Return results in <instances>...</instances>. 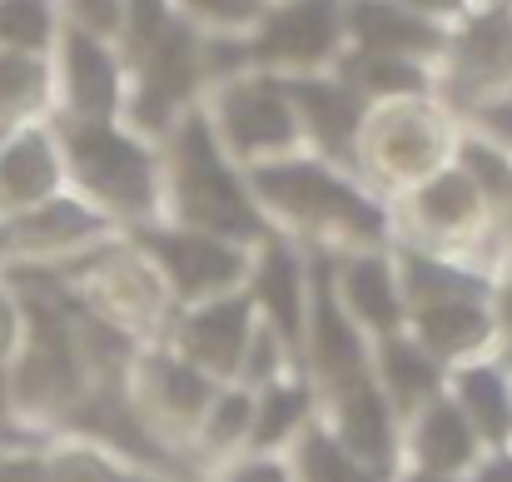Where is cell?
<instances>
[{
    "label": "cell",
    "instance_id": "1",
    "mask_svg": "<svg viewBox=\"0 0 512 482\" xmlns=\"http://www.w3.org/2000/svg\"><path fill=\"white\" fill-rule=\"evenodd\" d=\"M179 209L194 219V234H254L259 229L244 189H234L229 169L214 150V135L199 115H189L179 130Z\"/></svg>",
    "mask_w": 512,
    "mask_h": 482
},
{
    "label": "cell",
    "instance_id": "2",
    "mask_svg": "<svg viewBox=\"0 0 512 482\" xmlns=\"http://www.w3.org/2000/svg\"><path fill=\"white\" fill-rule=\"evenodd\" d=\"M65 150H70V164H75V174L100 194V199H110L115 209H150V199H155V184H150V155L130 140V135H120V130H110V125H75L70 130V140H65Z\"/></svg>",
    "mask_w": 512,
    "mask_h": 482
},
{
    "label": "cell",
    "instance_id": "3",
    "mask_svg": "<svg viewBox=\"0 0 512 482\" xmlns=\"http://www.w3.org/2000/svg\"><path fill=\"white\" fill-rule=\"evenodd\" d=\"M259 194L284 204L289 214H334L343 224L363 229V234H378L383 219L373 204H363L348 184H339L334 174L314 169V164H279V169H259Z\"/></svg>",
    "mask_w": 512,
    "mask_h": 482
},
{
    "label": "cell",
    "instance_id": "4",
    "mask_svg": "<svg viewBox=\"0 0 512 482\" xmlns=\"http://www.w3.org/2000/svg\"><path fill=\"white\" fill-rule=\"evenodd\" d=\"M339 40V0H294L279 15H269L264 35L254 40L259 60L284 65H319Z\"/></svg>",
    "mask_w": 512,
    "mask_h": 482
},
{
    "label": "cell",
    "instance_id": "5",
    "mask_svg": "<svg viewBox=\"0 0 512 482\" xmlns=\"http://www.w3.org/2000/svg\"><path fill=\"white\" fill-rule=\"evenodd\" d=\"M145 244L160 254V264L170 269L179 294H214L239 274V254L224 249L214 234H145Z\"/></svg>",
    "mask_w": 512,
    "mask_h": 482
},
{
    "label": "cell",
    "instance_id": "6",
    "mask_svg": "<svg viewBox=\"0 0 512 482\" xmlns=\"http://www.w3.org/2000/svg\"><path fill=\"white\" fill-rule=\"evenodd\" d=\"M60 160L55 145L40 130H15L0 140V204L5 209H30L55 199Z\"/></svg>",
    "mask_w": 512,
    "mask_h": 482
},
{
    "label": "cell",
    "instance_id": "7",
    "mask_svg": "<svg viewBox=\"0 0 512 482\" xmlns=\"http://www.w3.org/2000/svg\"><path fill=\"white\" fill-rule=\"evenodd\" d=\"M343 25L363 40V50H378V55H418V50L443 45V35L428 20H418L413 10H403L393 0H348Z\"/></svg>",
    "mask_w": 512,
    "mask_h": 482
},
{
    "label": "cell",
    "instance_id": "8",
    "mask_svg": "<svg viewBox=\"0 0 512 482\" xmlns=\"http://www.w3.org/2000/svg\"><path fill=\"white\" fill-rule=\"evenodd\" d=\"M473 448H478V438H473L468 418L458 413V403L433 398L418 413V423H413V458H418L423 473L448 478V473H458V468L473 463Z\"/></svg>",
    "mask_w": 512,
    "mask_h": 482
},
{
    "label": "cell",
    "instance_id": "9",
    "mask_svg": "<svg viewBox=\"0 0 512 482\" xmlns=\"http://www.w3.org/2000/svg\"><path fill=\"white\" fill-rule=\"evenodd\" d=\"M65 95L80 115L95 120L115 110V60L85 30H65Z\"/></svg>",
    "mask_w": 512,
    "mask_h": 482
},
{
    "label": "cell",
    "instance_id": "10",
    "mask_svg": "<svg viewBox=\"0 0 512 482\" xmlns=\"http://www.w3.org/2000/svg\"><path fill=\"white\" fill-rule=\"evenodd\" d=\"M224 130L239 150H284L294 140V115L289 105L254 85V90H234L229 95V110H224Z\"/></svg>",
    "mask_w": 512,
    "mask_h": 482
},
{
    "label": "cell",
    "instance_id": "11",
    "mask_svg": "<svg viewBox=\"0 0 512 482\" xmlns=\"http://www.w3.org/2000/svg\"><path fill=\"white\" fill-rule=\"evenodd\" d=\"M184 348L209 368H239V358L249 348V304L244 299H219V304L199 309L184 323Z\"/></svg>",
    "mask_w": 512,
    "mask_h": 482
},
{
    "label": "cell",
    "instance_id": "12",
    "mask_svg": "<svg viewBox=\"0 0 512 482\" xmlns=\"http://www.w3.org/2000/svg\"><path fill=\"white\" fill-rule=\"evenodd\" d=\"M254 294L289 343H304V274H299V264L284 244L264 249L259 274H254Z\"/></svg>",
    "mask_w": 512,
    "mask_h": 482
},
{
    "label": "cell",
    "instance_id": "13",
    "mask_svg": "<svg viewBox=\"0 0 512 482\" xmlns=\"http://www.w3.org/2000/svg\"><path fill=\"white\" fill-rule=\"evenodd\" d=\"M314 348H319V368L334 378L339 393L363 388V348H358V333L343 323L329 279H319V299H314Z\"/></svg>",
    "mask_w": 512,
    "mask_h": 482
},
{
    "label": "cell",
    "instance_id": "14",
    "mask_svg": "<svg viewBox=\"0 0 512 482\" xmlns=\"http://www.w3.org/2000/svg\"><path fill=\"white\" fill-rule=\"evenodd\" d=\"M343 453L353 463H378L388 458V403L363 383L353 393H339V428H334Z\"/></svg>",
    "mask_w": 512,
    "mask_h": 482
},
{
    "label": "cell",
    "instance_id": "15",
    "mask_svg": "<svg viewBox=\"0 0 512 482\" xmlns=\"http://www.w3.org/2000/svg\"><path fill=\"white\" fill-rule=\"evenodd\" d=\"M458 413L468 418L473 438L503 443L512 433V408H508V383L498 368H463L458 373Z\"/></svg>",
    "mask_w": 512,
    "mask_h": 482
},
{
    "label": "cell",
    "instance_id": "16",
    "mask_svg": "<svg viewBox=\"0 0 512 482\" xmlns=\"http://www.w3.org/2000/svg\"><path fill=\"white\" fill-rule=\"evenodd\" d=\"M289 95L299 100V110H304V120L314 125L319 140L339 145V140L353 135V125H358V100L343 90V80H294Z\"/></svg>",
    "mask_w": 512,
    "mask_h": 482
},
{
    "label": "cell",
    "instance_id": "17",
    "mask_svg": "<svg viewBox=\"0 0 512 482\" xmlns=\"http://www.w3.org/2000/svg\"><path fill=\"white\" fill-rule=\"evenodd\" d=\"M418 333H423V343L433 348V353H458V348H473V343H483L488 338V319H483V309L468 299H448V304H428V309H418Z\"/></svg>",
    "mask_w": 512,
    "mask_h": 482
},
{
    "label": "cell",
    "instance_id": "18",
    "mask_svg": "<svg viewBox=\"0 0 512 482\" xmlns=\"http://www.w3.org/2000/svg\"><path fill=\"white\" fill-rule=\"evenodd\" d=\"M343 299L348 309L358 314L363 323L393 333L398 328V299H393V284H388V269L378 259H358L343 269Z\"/></svg>",
    "mask_w": 512,
    "mask_h": 482
},
{
    "label": "cell",
    "instance_id": "19",
    "mask_svg": "<svg viewBox=\"0 0 512 482\" xmlns=\"http://www.w3.org/2000/svg\"><path fill=\"white\" fill-rule=\"evenodd\" d=\"M45 65L35 55H20V50H0V125L20 120V115H35L45 105Z\"/></svg>",
    "mask_w": 512,
    "mask_h": 482
},
{
    "label": "cell",
    "instance_id": "20",
    "mask_svg": "<svg viewBox=\"0 0 512 482\" xmlns=\"http://www.w3.org/2000/svg\"><path fill=\"white\" fill-rule=\"evenodd\" d=\"M383 383L393 388L398 403H423V398L438 393V368H433V358L418 343L388 338L383 343Z\"/></svg>",
    "mask_w": 512,
    "mask_h": 482
},
{
    "label": "cell",
    "instance_id": "21",
    "mask_svg": "<svg viewBox=\"0 0 512 482\" xmlns=\"http://www.w3.org/2000/svg\"><path fill=\"white\" fill-rule=\"evenodd\" d=\"M304 413H309V388L264 383V398H259L254 413H249V438H254L259 448H269V443L289 438V433L304 423Z\"/></svg>",
    "mask_w": 512,
    "mask_h": 482
},
{
    "label": "cell",
    "instance_id": "22",
    "mask_svg": "<svg viewBox=\"0 0 512 482\" xmlns=\"http://www.w3.org/2000/svg\"><path fill=\"white\" fill-rule=\"evenodd\" d=\"M508 60H512V20L508 15H488V20H478L473 30H463V40H458V65H463L468 75L488 80V75L508 70Z\"/></svg>",
    "mask_w": 512,
    "mask_h": 482
},
{
    "label": "cell",
    "instance_id": "23",
    "mask_svg": "<svg viewBox=\"0 0 512 482\" xmlns=\"http://www.w3.org/2000/svg\"><path fill=\"white\" fill-rule=\"evenodd\" d=\"M50 30H55L50 0H0V50L35 55L45 50Z\"/></svg>",
    "mask_w": 512,
    "mask_h": 482
},
{
    "label": "cell",
    "instance_id": "24",
    "mask_svg": "<svg viewBox=\"0 0 512 482\" xmlns=\"http://www.w3.org/2000/svg\"><path fill=\"white\" fill-rule=\"evenodd\" d=\"M473 189H478V184H473L468 174H443V179H433V184L418 194V209H423V219L453 229V224L473 219V209H478V194H473Z\"/></svg>",
    "mask_w": 512,
    "mask_h": 482
},
{
    "label": "cell",
    "instance_id": "25",
    "mask_svg": "<svg viewBox=\"0 0 512 482\" xmlns=\"http://www.w3.org/2000/svg\"><path fill=\"white\" fill-rule=\"evenodd\" d=\"M299 473L304 482H373L363 473V463H353L329 433H309L299 448Z\"/></svg>",
    "mask_w": 512,
    "mask_h": 482
},
{
    "label": "cell",
    "instance_id": "26",
    "mask_svg": "<svg viewBox=\"0 0 512 482\" xmlns=\"http://www.w3.org/2000/svg\"><path fill=\"white\" fill-rule=\"evenodd\" d=\"M408 284H413V294L423 299V309L428 304H448V299H478L483 294V284L478 279H468V274H458V269H448V264H433V259H408Z\"/></svg>",
    "mask_w": 512,
    "mask_h": 482
},
{
    "label": "cell",
    "instance_id": "27",
    "mask_svg": "<svg viewBox=\"0 0 512 482\" xmlns=\"http://www.w3.org/2000/svg\"><path fill=\"white\" fill-rule=\"evenodd\" d=\"M353 75L368 85V90H418L423 85V70H413L408 60L398 55H378V50H363L353 60Z\"/></svg>",
    "mask_w": 512,
    "mask_h": 482
},
{
    "label": "cell",
    "instance_id": "28",
    "mask_svg": "<svg viewBox=\"0 0 512 482\" xmlns=\"http://www.w3.org/2000/svg\"><path fill=\"white\" fill-rule=\"evenodd\" d=\"M249 413H254V403L244 398V393H224L219 403H214V413H209V443L219 448H229L234 438H244L249 433Z\"/></svg>",
    "mask_w": 512,
    "mask_h": 482
},
{
    "label": "cell",
    "instance_id": "29",
    "mask_svg": "<svg viewBox=\"0 0 512 482\" xmlns=\"http://www.w3.org/2000/svg\"><path fill=\"white\" fill-rule=\"evenodd\" d=\"M463 150H468V164H473V174H468L473 184L483 179V184H488V194H512V169L503 160H493V155H488V145H463Z\"/></svg>",
    "mask_w": 512,
    "mask_h": 482
},
{
    "label": "cell",
    "instance_id": "30",
    "mask_svg": "<svg viewBox=\"0 0 512 482\" xmlns=\"http://www.w3.org/2000/svg\"><path fill=\"white\" fill-rule=\"evenodd\" d=\"M165 30V0H130V35L145 50L155 35Z\"/></svg>",
    "mask_w": 512,
    "mask_h": 482
},
{
    "label": "cell",
    "instance_id": "31",
    "mask_svg": "<svg viewBox=\"0 0 512 482\" xmlns=\"http://www.w3.org/2000/svg\"><path fill=\"white\" fill-rule=\"evenodd\" d=\"M184 5L204 10V15L219 20V25H244V20L259 15V0H184Z\"/></svg>",
    "mask_w": 512,
    "mask_h": 482
},
{
    "label": "cell",
    "instance_id": "32",
    "mask_svg": "<svg viewBox=\"0 0 512 482\" xmlns=\"http://www.w3.org/2000/svg\"><path fill=\"white\" fill-rule=\"evenodd\" d=\"M15 338H20V309H15V299L0 289V363L15 353Z\"/></svg>",
    "mask_w": 512,
    "mask_h": 482
},
{
    "label": "cell",
    "instance_id": "33",
    "mask_svg": "<svg viewBox=\"0 0 512 482\" xmlns=\"http://www.w3.org/2000/svg\"><path fill=\"white\" fill-rule=\"evenodd\" d=\"M75 10H80L95 30H110L115 15H120V0H75Z\"/></svg>",
    "mask_w": 512,
    "mask_h": 482
},
{
    "label": "cell",
    "instance_id": "34",
    "mask_svg": "<svg viewBox=\"0 0 512 482\" xmlns=\"http://www.w3.org/2000/svg\"><path fill=\"white\" fill-rule=\"evenodd\" d=\"M229 482H289V473L279 468V463H269V458H259V463H244L239 473Z\"/></svg>",
    "mask_w": 512,
    "mask_h": 482
},
{
    "label": "cell",
    "instance_id": "35",
    "mask_svg": "<svg viewBox=\"0 0 512 482\" xmlns=\"http://www.w3.org/2000/svg\"><path fill=\"white\" fill-rule=\"evenodd\" d=\"M488 125H493L503 140H512V100H508V105H493V110H488Z\"/></svg>",
    "mask_w": 512,
    "mask_h": 482
},
{
    "label": "cell",
    "instance_id": "36",
    "mask_svg": "<svg viewBox=\"0 0 512 482\" xmlns=\"http://www.w3.org/2000/svg\"><path fill=\"white\" fill-rule=\"evenodd\" d=\"M478 482H512V458H498V463H488Z\"/></svg>",
    "mask_w": 512,
    "mask_h": 482
},
{
    "label": "cell",
    "instance_id": "37",
    "mask_svg": "<svg viewBox=\"0 0 512 482\" xmlns=\"http://www.w3.org/2000/svg\"><path fill=\"white\" fill-rule=\"evenodd\" d=\"M408 5H418V10H458L463 0H408Z\"/></svg>",
    "mask_w": 512,
    "mask_h": 482
},
{
    "label": "cell",
    "instance_id": "38",
    "mask_svg": "<svg viewBox=\"0 0 512 482\" xmlns=\"http://www.w3.org/2000/svg\"><path fill=\"white\" fill-rule=\"evenodd\" d=\"M408 482H448V478H438V473H413Z\"/></svg>",
    "mask_w": 512,
    "mask_h": 482
},
{
    "label": "cell",
    "instance_id": "39",
    "mask_svg": "<svg viewBox=\"0 0 512 482\" xmlns=\"http://www.w3.org/2000/svg\"><path fill=\"white\" fill-rule=\"evenodd\" d=\"M503 314H508V323H512V289H508V299H503Z\"/></svg>",
    "mask_w": 512,
    "mask_h": 482
},
{
    "label": "cell",
    "instance_id": "40",
    "mask_svg": "<svg viewBox=\"0 0 512 482\" xmlns=\"http://www.w3.org/2000/svg\"><path fill=\"white\" fill-rule=\"evenodd\" d=\"M120 482H155V478H120Z\"/></svg>",
    "mask_w": 512,
    "mask_h": 482
},
{
    "label": "cell",
    "instance_id": "41",
    "mask_svg": "<svg viewBox=\"0 0 512 482\" xmlns=\"http://www.w3.org/2000/svg\"><path fill=\"white\" fill-rule=\"evenodd\" d=\"M0 140H5V125H0Z\"/></svg>",
    "mask_w": 512,
    "mask_h": 482
}]
</instances>
